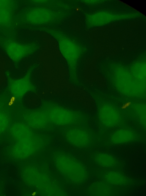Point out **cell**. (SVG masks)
I'll use <instances>...</instances> for the list:
<instances>
[{"instance_id": "obj_1", "label": "cell", "mask_w": 146, "mask_h": 196, "mask_svg": "<svg viewBox=\"0 0 146 196\" xmlns=\"http://www.w3.org/2000/svg\"><path fill=\"white\" fill-rule=\"evenodd\" d=\"M41 108L53 125L67 127L80 126L84 121L81 113L53 102H45Z\"/></svg>"}, {"instance_id": "obj_2", "label": "cell", "mask_w": 146, "mask_h": 196, "mask_svg": "<svg viewBox=\"0 0 146 196\" xmlns=\"http://www.w3.org/2000/svg\"><path fill=\"white\" fill-rule=\"evenodd\" d=\"M58 156L56 159V164L58 169L67 178L80 184L88 180L89 172L83 164L65 155Z\"/></svg>"}, {"instance_id": "obj_3", "label": "cell", "mask_w": 146, "mask_h": 196, "mask_svg": "<svg viewBox=\"0 0 146 196\" xmlns=\"http://www.w3.org/2000/svg\"><path fill=\"white\" fill-rule=\"evenodd\" d=\"M93 174L97 178L111 185L120 188L129 187L139 185L142 181L117 169H106L96 168Z\"/></svg>"}, {"instance_id": "obj_4", "label": "cell", "mask_w": 146, "mask_h": 196, "mask_svg": "<svg viewBox=\"0 0 146 196\" xmlns=\"http://www.w3.org/2000/svg\"><path fill=\"white\" fill-rule=\"evenodd\" d=\"M58 45L59 52L67 64L70 74L75 78L78 62L82 53L81 47L74 40L64 37L59 39Z\"/></svg>"}, {"instance_id": "obj_5", "label": "cell", "mask_w": 146, "mask_h": 196, "mask_svg": "<svg viewBox=\"0 0 146 196\" xmlns=\"http://www.w3.org/2000/svg\"><path fill=\"white\" fill-rule=\"evenodd\" d=\"M47 142L46 137L35 134L31 138L16 141L11 146L10 153L15 159H24L43 148Z\"/></svg>"}, {"instance_id": "obj_6", "label": "cell", "mask_w": 146, "mask_h": 196, "mask_svg": "<svg viewBox=\"0 0 146 196\" xmlns=\"http://www.w3.org/2000/svg\"><path fill=\"white\" fill-rule=\"evenodd\" d=\"M32 70L29 69L20 78L9 79V90L11 94L16 99L21 100L28 93L35 90L36 88L31 80Z\"/></svg>"}, {"instance_id": "obj_7", "label": "cell", "mask_w": 146, "mask_h": 196, "mask_svg": "<svg viewBox=\"0 0 146 196\" xmlns=\"http://www.w3.org/2000/svg\"><path fill=\"white\" fill-rule=\"evenodd\" d=\"M22 117L23 122L33 130H45L52 125L46 113L41 108L26 110Z\"/></svg>"}, {"instance_id": "obj_8", "label": "cell", "mask_w": 146, "mask_h": 196, "mask_svg": "<svg viewBox=\"0 0 146 196\" xmlns=\"http://www.w3.org/2000/svg\"><path fill=\"white\" fill-rule=\"evenodd\" d=\"M5 52L13 62H18L33 53L36 47L30 44L21 43L15 41H9L3 45Z\"/></svg>"}, {"instance_id": "obj_9", "label": "cell", "mask_w": 146, "mask_h": 196, "mask_svg": "<svg viewBox=\"0 0 146 196\" xmlns=\"http://www.w3.org/2000/svg\"><path fill=\"white\" fill-rule=\"evenodd\" d=\"M90 158L94 164L101 169L122 170L125 166V163L121 159L107 152H95L91 155Z\"/></svg>"}, {"instance_id": "obj_10", "label": "cell", "mask_w": 146, "mask_h": 196, "mask_svg": "<svg viewBox=\"0 0 146 196\" xmlns=\"http://www.w3.org/2000/svg\"><path fill=\"white\" fill-rule=\"evenodd\" d=\"M65 135L70 144L79 148L87 147L92 142V137L89 132L80 126L68 127Z\"/></svg>"}, {"instance_id": "obj_11", "label": "cell", "mask_w": 146, "mask_h": 196, "mask_svg": "<svg viewBox=\"0 0 146 196\" xmlns=\"http://www.w3.org/2000/svg\"><path fill=\"white\" fill-rule=\"evenodd\" d=\"M99 179L92 182L88 185L87 193L89 196H113L122 194L121 189Z\"/></svg>"}, {"instance_id": "obj_12", "label": "cell", "mask_w": 146, "mask_h": 196, "mask_svg": "<svg viewBox=\"0 0 146 196\" xmlns=\"http://www.w3.org/2000/svg\"><path fill=\"white\" fill-rule=\"evenodd\" d=\"M98 117L101 124L108 128L117 126L121 119V114L114 106L109 104L102 106L98 112Z\"/></svg>"}, {"instance_id": "obj_13", "label": "cell", "mask_w": 146, "mask_h": 196, "mask_svg": "<svg viewBox=\"0 0 146 196\" xmlns=\"http://www.w3.org/2000/svg\"><path fill=\"white\" fill-rule=\"evenodd\" d=\"M54 15L50 10L44 8H35L29 10L26 13L25 18L29 23L39 25L49 23L52 20Z\"/></svg>"}, {"instance_id": "obj_14", "label": "cell", "mask_w": 146, "mask_h": 196, "mask_svg": "<svg viewBox=\"0 0 146 196\" xmlns=\"http://www.w3.org/2000/svg\"><path fill=\"white\" fill-rule=\"evenodd\" d=\"M138 134L131 129L123 128L112 132L108 138V141L113 145H120L130 143L138 138Z\"/></svg>"}, {"instance_id": "obj_15", "label": "cell", "mask_w": 146, "mask_h": 196, "mask_svg": "<svg viewBox=\"0 0 146 196\" xmlns=\"http://www.w3.org/2000/svg\"><path fill=\"white\" fill-rule=\"evenodd\" d=\"M9 129L10 135L16 141L31 138L35 134L33 130L23 122L11 124Z\"/></svg>"}, {"instance_id": "obj_16", "label": "cell", "mask_w": 146, "mask_h": 196, "mask_svg": "<svg viewBox=\"0 0 146 196\" xmlns=\"http://www.w3.org/2000/svg\"><path fill=\"white\" fill-rule=\"evenodd\" d=\"M12 9L0 7V25L7 26L10 25L13 19Z\"/></svg>"}, {"instance_id": "obj_17", "label": "cell", "mask_w": 146, "mask_h": 196, "mask_svg": "<svg viewBox=\"0 0 146 196\" xmlns=\"http://www.w3.org/2000/svg\"><path fill=\"white\" fill-rule=\"evenodd\" d=\"M11 124L9 116L4 112H0V134L9 129Z\"/></svg>"}, {"instance_id": "obj_18", "label": "cell", "mask_w": 146, "mask_h": 196, "mask_svg": "<svg viewBox=\"0 0 146 196\" xmlns=\"http://www.w3.org/2000/svg\"><path fill=\"white\" fill-rule=\"evenodd\" d=\"M15 5V3L12 1L0 0V7L7 8L13 10Z\"/></svg>"}, {"instance_id": "obj_19", "label": "cell", "mask_w": 146, "mask_h": 196, "mask_svg": "<svg viewBox=\"0 0 146 196\" xmlns=\"http://www.w3.org/2000/svg\"><path fill=\"white\" fill-rule=\"evenodd\" d=\"M1 190H0V195L1 194Z\"/></svg>"}, {"instance_id": "obj_20", "label": "cell", "mask_w": 146, "mask_h": 196, "mask_svg": "<svg viewBox=\"0 0 146 196\" xmlns=\"http://www.w3.org/2000/svg\"><path fill=\"white\" fill-rule=\"evenodd\" d=\"M0 112H1L0 110Z\"/></svg>"}]
</instances>
